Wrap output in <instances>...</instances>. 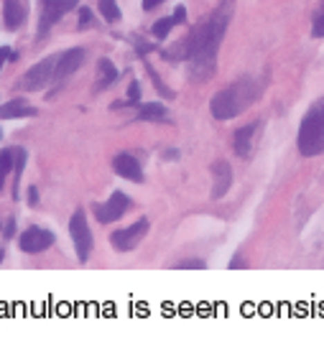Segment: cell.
<instances>
[{"label":"cell","mask_w":324,"mask_h":354,"mask_svg":"<svg viewBox=\"0 0 324 354\" xmlns=\"http://www.w3.org/2000/svg\"><path fill=\"white\" fill-rule=\"evenodd\" d=\"M118 80V69L110 59H100L98 64V89H107L113 82Z\"/></svg>","instance_id":"cell-16"},{"label":"cell","mask_w":324,"mask_h":354,"mask_svg":"<svg viewBox=\"0 0 324 354\" xmlns=\"http://www.w3.org/2000/svg\"><path fill=\"white\" fill-rule=\"evenodd\" d=\"M171 18H174V24H187V10H184V6H179V8L177 10H174V16H171Z\"/></svg>","instance_id":"cell-27"},{"label":"cell","mask_w":324,"mask_h":354,"mask_svg":"<svg viewBox=\"0 0 324 354\" xmlns=\"http://www.w3.org/2000/svg\"><path fill=\"white\" fill-rule=\"evenodd\" d=\"M146 232H148V219H138V222H133L130 227H123V230L110 234V242H113V248L118 250V252H128V250H133L136 245H141V240L146 237Z\"/></svg>","instance_id":"cell-6"},{"label":"cell","mask_w":324,"mask_h":354,"mask_svg":"<svg viewBox=\"0 0 324 354\" xmlns=\"http://www.w3.org/2000/svg\"><path fill=\"white\" fill-rule=\"evenodd\" d=\"M163 0H143V10H154V8H159Z\"/></svg>","instance_id":"cell-31"},{"label":"cell","mask_w":324,"mask_h":354,"mask_svg":"<svg viewBox=\"0 0 324 354\" xmlns=\"http://www.w3.org/2000/svg\"><path fill=\"white\" fill-rule=\"evenodd\" d=\"M100 13H102V18L110 21V24L120 18V8H118V3H115V0H100Z\"/></svg>","instance_id":"cell-20"},{"label":"cell","mask_w":324,"mask_h":354,"mask_svg":"<svg viewBox=\"0 0 324 354\" xmlns=\"http://www.w3.org/2000/svg\"><path fill=\"white\" fill-rule=\"evenodd\" d=\"M312 33H314L316 39L324 36V3H322V8H319V13L314 16V28H312Z\"/></svg>","instance_id":"cell-23"},{"label":"cell","mask_w":324,"mask_h":354,"mask_svg":"<svg viewBox=\"0 0 324 354\" xmlns=\"http://www.w3.org/2000/svg\"><path fill=\"white\" fill-rule=\"evenodd\" d=\"M3 255H6V252H3V250H0V263H3Z\"/></svg>","instance_id":"cell-32"},{"label":"cell","mask_w":324,"mask_h":354,"mask_svg":"<svg viewBox=\"0 0 324 354\" xmlns=\"http://www.w3.org/2000/svg\"><path fill=\"white\" fill-rule=\"evenodd\" d=\"M82 64H84V48H69L64 54H59L57 69H54V82L57 84L66 82Z\"/></svg>","instance_id":"cell-10"},{"label":"cell","mask_w":324,"mask_h":354,"mask_svg":"<svg viewBox=\"0 0 324 354\" xmlns=\"http://www.w3.org/2000/svg\"><path fill=\"white\" fill-rule=\"evenodd\" d=\"M113 171L118 174V176L128 178V181L143 184V169H141V163H138L130 153L115 156V158H113Z\"/></svg>","instance_id":"cell-12"},{"label":"cell","mask_w":324,"mask_h":354,"mask_svg":"<svg viewBox=\"0 0 324 354\" xmlns=\"http://www.w3.org/2000/svg\"><path fill=\"white\" fill-rule=\"evenodd\" d=\"M89 24H92V10L80 8V28H87Z\"/></svg>","instance_id":"cell-26"},{"label":"cell","mask_w":324,"mask_h":354,"mask_svg":"<svg viewBox=\"0 0 324 354\" xmlns=\"http://www.w3.org/2000/svg\"><path fill=\"white\" fill-rule=\"evenodd\" d=\"M260 122H251V125H245V128H237L235 130V138H233V148H235L237 156H251L253 151V138L258 133Z\"/></svg>","instance_id":"cell-14"},{"label":"cell","mask_w":324,"mask_h":354,"mask_svg":"<svg viewBox=\"0 0 324 354\" xmlns=\"http://www.w3.org/2000/svg\"><path fill=\"white\" fill-rule=\"evenodd\" d=\"M3 21L10 31H18L26 21V8L21 0H3Z\"/></svg>","instance_id":"cell-15"},{"label":"cell","mask_w":324,"mask_h":354,"mask_svg":"<svg viewBox=\"0 0 324 354\" xmlns=\"http://www.w3.org/2000/svg\"><path fill=\"white\" fill-rule=\"evenodd\" d=\"M26 166V151L24 148H13V181H16V192L13 196L18 199V181H21V174H24Z\"/></svg>","instance_id":"cell-18"},{"label":"cell","mask_w":324,"mask_h":354,"mask_svg":"<svg viewBox=\"0 0 324 354\" xmlns=\"http://www.w3.org/2000/svg\"><path fill=\"white\" fill-rule=\"evenodd\" d=\"M33 115H39L36 107H31L26 100H10L6 105H0V120H21V118H33Z\"/></svg>","instance_id":"cell-13"},{"label":"cell","mask_w":324,"mask_h":354,"mask_svg":"<svg viewBox=\"0 0 324 354\" xmlns=\"http://www.w3.org/2000/svg\"><path fill=\"white\" fill-rule=\"evenodd\" d=\"M10 54H13V51H10L8 46H0V69H3L6 62H10Z\"/></svg>","instance_id":"cell-28"},{"label":"cell","mask_w":324,"mask_h":354,"mask_svg":"<svg viewBox=\"0 0 324 354\" xmlns=\"http://www.w3.org/2000/svg\"><path fill=\"white\" fill-rule=\"evenodd\" d=\"M299 151L301 156L324 153V100L314 102L304 115L299 128Z\"/></svg>","instance_id":"cell-3"},{"label":"cell","mask_w":324,"mask_h":354,"mask_svg":"<svg viewBox=\"0 0 324 354\" xmlns=\"http://www.w3.org/2000/svg\"><path fill=\"white\" fill-rule=\"evenodd\" d=\"M179 270H192V268H195V270H202V268H207L202 263V260H184V263H179Z\"/></svg>","instance_id":"cell-25"},{"label":"cell","mask_w":324,"mask_h":354,"mask_svg":"<svg viewBox=\"0 0 324 354\" xmlns=\"http://www.w3.org/2000/svg\"><path fill=\"white\" fill-rule=\"evenodd\" d=\"M138 120H143V122L166 120V107H163L161 102H148V105H143L138 110Z\"/></svg>","instance_id":"cell-17"},{"label":"cell","mask_w":324,"mask_h":354,"mask_svg":"<svg viewBox=\"0 0 324 354\" xmlns=\"http://www.w3.org/2000/svg\"><path fill=\"white\" fill-rule=\"evenodd\" d=\"M69 234H72V242H74V250H77L80 263H87L89 252H92V232H89L87 217H84L82 209L74 212L72 219H69Z\"/></svg>","instance_id":"cell-5"},{"label":"cell","mask_w":324,"mask_h":354,"mask_svg":"<svg viewBox=\"0 0 324 354\" xmlns=\"http://www.w3.org/2000/svg\"><path fill=\"white\" fill-rule=\"evenodd\" d=\"M0 136H3V133H0Z\"/></svg>","instance_id":"cell-33"},{"label":"cell","mask_w":324,"mask_h":354,"mask_svg":"<svg viewBox=\"0 0 324 354\" xmlns=\"http://www.w3.org/2000/svg\"><path fill=\"white\" fill-rule=\"evenodd\" d=\"M212 199H222L227 194V189L233 186V169L227 161H215L212 163Z\"/></svg>","instance_id":"cell-11"},{"label":"cell","mask_w":324,"mask_h":354,"mask_svg":"<svg viewBox=\"0 0 324 354\" xmlns=\"http://www.w3.org/2000/svg\"><path fill=\"white\" fill-rule=\"evenodd\" d=\"M16 234V219H8V225H6V237H13Z\"/></svg>","instance_id":"cell-30"},{"label":"cell","mask_w":324,"mask_h":354,"mask_svg":"<svg viewBox=\"0 0 324 354\" xmlns=\"http://www.w3.org/2000/svg\"><path fill=\"white\" fill-rule=\"evenodd\" d=\"M174 26H177V24H174V18H161V21H156L151 31H154L156 39L163 41V39H166V36L171 33V28H174Z\"/></svg>","instance_id":"cell-21"},{"label":"cell","mask_w":324,"mask_h":354,"mask_svg":"<svg viewBox=\"0 0 324 354\" xmlns=\"http://www.w3.org/2000/svg\"><path fill=\"white\" fill-rule=\"evenodd\" d=\"M260 92H263V82L253 80V77H243V80L233 82L230 87L219 89L217 95L212 97L210 102L212 118H217V120H233V118L245 113L258 100Z\"/></svg>","instance_id":"cell-2"},{"label":"cell","mask_w":324,"mask_h":354,"mask_svg":"<svg viewBox=\"0 0 324 354\" xmlns=\"http://www.w3.org/2000/svg\"><path fill=\"white\" fill-rule=\"evenodd\" d=\"M28 204H31V207H36V204H39V189H36V186H31V189H28Z\"/></svg>","instance_id":"cell-29"},{"label":"cell","mask_w":324,"mask_h":354,"mask_svg":"<svg viewBox=\"0 0 324 354\" xmlns=\"http://www.w3.org/2000/svg\"><path fill=\"white\" fill-rule=\"evenodd\" d=\"M10 169H13V148H6V151H0V192L6 186V176Z\"/></svg>","instance_id":"cell-19"},{"label":"cell","mask_w":324,"mask_h":354,"mask_svg":"<svg viewBox=\"0 0 324 354\" xmlns=\"http://www.w3.org/2000/svg\"><path fill=\"white\" fill-rule=\"evenodd\" d=\"M57 62H59V57H49V59H44V62H39L36 66H31V69L21 77L18 87L24 89V92H39V89H44L49 82H54Z\"/></svg>","instance_id":"cell-4"},{"label":"cell","mask_w":324,"mask_h":354,"mask_svg":"<svg viewBox=\"0 0 324 354\" xmlns=\"http://www.w3.org/2000/svg\"><path fill=\"white\" fill-rule=\"evenodd\" d=\"M235 13V0H219V6L204 18L202 24L192 28L187 39L181 41L179 51L169 54L166 59H184L189 62V77L195 82L210 80L217 69V51L225 39L227 26Z\"/></svg>","instance_id":"cell-1"},{"label":"cell","mask_w":324,"mask_h":354,"mask_svg":"<svg viewBox=\"0 0 324 354\" xmlns=\"http://www.w3.org/2000/svg\"><path fill=\"white\" fill-rule=\"evenodd\" d=\"M146 69H148V74H151V80H154V87L159 89V92H161V97H166V100H174V92H171V89L166 87V84H163L161 77H159V74L154 72V66L146 64Z\"/></svg>","instance_id":"cell-22"},{"label":"cell","mask_w":324,"mask_h":354,"mask_svg":"<svg viewBox=\"0 0 324 354\" xmlns=\"http://www.w3.org/2000/svg\"><path fill=\"white\" fill-rule=\"evenodd\" d=\"M130 196H125L123 192H115L105 204H95V217H98L100 225H110V222H118V219L130 209Z\"/></svg>","instance_id":"cell-8"},{"label":"cell","mask_w":324,"mask_h":354,"mask_svg":"<svg viewBox=\"0 0 324 354\" xmlns=\"http://www.w3.org/2000/svg\"><path fill=\"white\" fill-rule=\"evenodd\" d=\"M138 100H141V84H138V82H130V87H128V102H130V105H136Z\"/></svg>","instance_id":"cell-24"},{"label":"cell","mask_w":324,"mask_h":354,"mask_svg":"<svg viewBox=\"0 0 324 354\" xmlns=\"http://www.w3.org/2000/svg\"><path fill=\"white\" fill-rule=\"evenodd\" d=\"M54 245V234L49 230H41V227H28L21 237H18V248L33 255V252H44Z\"/></svg>","instance_id":"cell-9"},{"label":"cell","mask_w":324,"mask_h":354,"mask_svg":"<svg viewBox=\"0 0 324 354\" xmlns=\"http://www.w3.org/2000/svg\"><path fill=\"white\" fill-rule=\"evenodd\" d=\"M80 0H41V24L39 36L49 33V28L57 24L59 18H64L72 8H77Z\"/></svg>","instance_id":"cell-7"}]
</instances>
